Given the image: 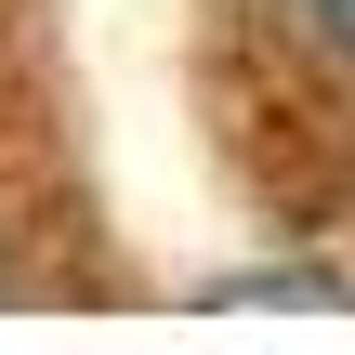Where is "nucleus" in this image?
Listing matches in <instances>:
<instances>
[{
    "mask_svg": "<svg viewBox=\"0 0 355 355\" xmlns=\"http://www.w3.org/2000/svg\"><path fill=\"white\" fill-rule=\"evenodd\" d=\"M277 13H290V40H303L316 66H343V79H355V0H277Z\"/></svg>",
    "mask_w": 355,
    "mask_h": 355,
    "instance_id": "nucleus-1",
    "label": "nucleus"
}]
</instances>
